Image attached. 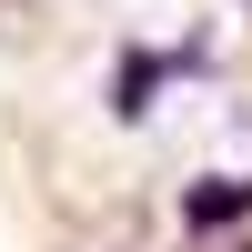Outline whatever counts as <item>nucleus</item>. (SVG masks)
I'll use <instances>...</instances> for the list:
<instances>
[{"label": "nucleus", "mask_w": 252, "mask_h": 252, "mask_svg": "<svg viewBox=\"0 0 252 252\" xmlns=\"http://www.w3.org/2000/svg\"><path fill=\"white\" fill-rule=\"evenodd\" d=\"M161 71H172V51H121L111 111H121V121H141V111H152V91H161Z\"/></svg>", "instance_id": "obj_2"}, {"label": "nucleus", "mask_w": 252, "mask_h": 252, "mask_svg": "<svg viewBox=\"0 0 252 252\" xmlns=\"http://www.w3.org/2000/svg\"><path fill=\"white\" fill-rule=\"evenodd\" d=\"M252 212V172L242 182H192V192H182V222H192V232H222V222H242Z\"/></svg>", "instance_id": "obj_1"}]
</instances>
